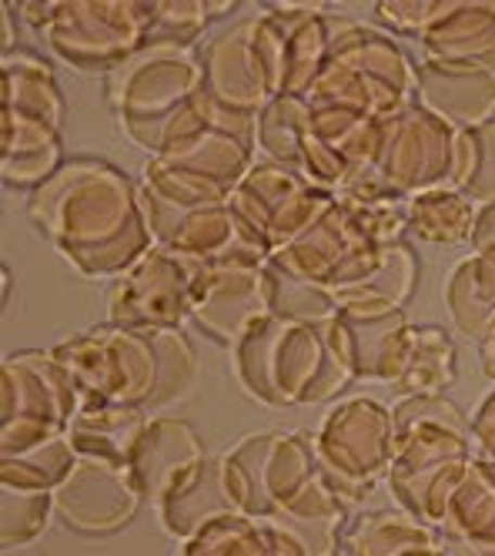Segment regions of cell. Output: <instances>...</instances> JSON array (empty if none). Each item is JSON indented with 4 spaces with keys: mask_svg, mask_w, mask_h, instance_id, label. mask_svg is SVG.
I'll use <instances>...</instances> for the list:
<instances>
[{
    "mask_svg": "<svg viewBox=\"0 0 495 556\" xmlns=\"http://www.w3.org/2000/svg\"><path fill=\"white\" fill-rule=\"evenodd\" d=\"M30 222L85 275L131 271L151 249L141 191L114 165L77 157L58 168L27 202Z\"/></svg>",
    "mask_w": 495,
    "mask_h": 556,
    "instance_id": "6da1fadb",
    "label": "cell"
},
{
    "mask_svg": "<svg viewBox=\"0 0 495 556\" xmlns=\"http://www.w3.org/2000/svg\"><path fill=\"white\" fill-rule=\"evenodd\" d=\"M51 352L80 406H161L194 376V349L178 329L135 332L107 323Z\"/></svg>",
    "mask_w": 495,
    "mask_h": 556,
    "instance_id": "7a4b0ae2",
    "label": "cell"
},
{
    "mask_svg": "<svg viewBox=\"0 0 495 556\" xmlns=\"http://www.w3.org/2000/svg\"><path fill=\"white\" fill-rule=\"evenodd\" d=\"M111 104L135 144L154 157L172 154L201 131L241 122L204 85L201 58L185 48H144L111 74Z\"/></svg>",
    "mask_w": 495,
    "mask_h": 556,
    "instance_id": "3957f363",
    "label": "cell"
},
{
    "mask_svg": "<svg viewBox=\"0 0 495 556\" xmlns=\"http://www.w3.org/2000/svg\"><path fill=\"white\" fill-rule=\"evenodd\" d=\"M234 366L244 386L268 406L332 400L358 376L342 315L325 323L265 315L234 342Z\"/></svg>",
    "mask_w": 495,
    "mask_h": 556,
    "instance_id": "277c9868",
    "label": "cell"
},
{
    "mask_svg": "<svg viewBox=\"0 0 495 556\" xmlns=\"http://www.w3.org/2000/svg\"><path fill=\"white\" fill-rule=\"evenodd\" d=\"M416 85L419 67H411L392 37L339 17L332 51L305 101L318 111H342L365 122H392L416 108Z\"/></svg>",
    "mask_w": 495,
    "mask_h": 556,
    "instance_id": "5b68a950",
    "label": "cell"
},
{
    "mask_svg": "<svg viewBox=\"0 0 495 556\" xmlns=\"http://www.w3.org/2000/svg\"><path fill=\"white\" fill-rule=\"evenodd\" d=\"M4 67V117H0V141L4 157L0 172L11 188H40L61 168V125L64 98L51 67L27 54L14 51L0 58Z\"/></svg>",
    "mask_w": 495,
    "mask_h": 556,
    "instance_id": "8992f818",
    "label": "cell"
},
{
    "mask_svg": "<svg viewBox=\"0 0 495 556\" xmlns=\"http://www.w3.org/2000/svg\"><path fill=\"white\" fill-rule=\"evenodd\" d=\"M284 17L265 11L228 27L201 51L204 85L212 98L234 114L258 117L284 98Z\"/></svg>",
    "mask_w": 495,
    "mask_h": 556,
    "instance_id": "52a82bcc",
    "label": "cell"
},
{
    "mask_svg": "<svg viewBox=\"0 0 495 556\" xmlns=\"http://www.w3.org/2000/svg\"><path fill=\"white\" fill-rule=\"evenodd\" d=\"M462 172V131L426 108H408L385 125L376 168L358 178L376 181L389 194L416 198L435 188H456ZM348 188V185H345Z\"/></svg>",
    "mask_w": 495,
    "mask_h": 556,
    "instance_id": "ba28073f",
    "label": "cell"
},
{
    "mask_svg": "<svg viewBox=\"0 0 495 556\" xmlns=\"http://www.w3.org/2000/svg\"><path fill=\"white\" fill-rule=\"evenodd\" d=\"M228 202L241 225L252 231V238L271 258L281 249L299 242L315 222L332 212L339 194L312 185L308 178L284 165L262 162L252 165V172L241 178Z\"/></svg>",
    "mask_w": 495,
    "mask_h": 556,
    "instance_id": "9c48e42d",
    "label": "cell"
},
{
    "mask_svg": "<svg viewBox=\"0 0 495 556\" xmlns=\"http://www.w3.org/2000/svg\"><path fill=\"white\" fill-rule=\"evenodd\" d=\"M80 403L54 352H21L4 363V456L67 432Z\"/></svg>",
    "mask_w": 495,
    "mask_h": 556,
    "instance_id": "30bf717a",
    "label": "cell"
},
{
    "mask_svg": "<svg viewBox=\"0 0 495 556\" xmlns=\"http://www.w3.org/2000/svg\"><path fill=\"white\" fill-rule=\"evenodd\" d=\"M318 463L342 500H361L395 459V422L371 400L342 403L315 440Z\"/></svg>",
    "mask_w": 495,
    "mask_h": 556,
    "instance_id": "8fae6325",
    "label": "cell"
},
{
    "mask_svg": "<svg viewBox=\"0 0 495 556\" xmlns=\"http://www.w3.org/2000/svg\"><path fill=\"white\" fill-rule=\"evenodd\" d=\"M58 58L80 71H117L148 45L144 4H54L45 27Z\"/></svg>",
    "mask_w": 495,
    "mask_h": 556,
    "instance_id": "7c38bea8",
    "label": "cell"
},
{
    "mask_svg": "<svg viewBox=\"0 0 495 556\" xmlns=\"http://www.w3.org/2000/svg\"><path fill=\"white\" fill-rule=\"evenodd\" d=\"M191 315L218 342H238L258 319L271 315L268 262L228 258L194 268Z\"/></svg>",
    "mask_w": 495,
    "mask_h": 556,
    "instance_id": "4fadbf2b",
    "label": "cell"
},
{
    "mask_svg": "<svg viewBox=\"0 0 495 556\" xmlns=\"http://www.w3.org/2000/svg\"><path fill=\"white\" fill-rule=\"evenodd\" d=\"M191 278L194 265L154 245L114 286L107 305L111 323L135 332L178 329L185 315H191Z\"/></svg>",
    "mask_w": 495,
    "mask_h": 556,
    "instance_id": "5bb4252c",
    "label": "cell"
},
{
    "mask_svg": "<svg viewBox=\"0 0 495 556\" xmlns=\"http://www.w3.org/2000/svg\"><path fill=\"white\" fill-rule=\"evenodd\" d=\"M416 282L419 255L408 242H395L358 249L325 292L345 319H385L416 295Z\"/></svg>",
    "mask_w": 495,
    "mask_h": 556,
    "instance_id": "9a60e30c",
    "label": "cell"
},
{
    "mask_svg": "<svg viewBox=\"0 0 495 556\" xmlns=\"http://www.w3.org/2000/svg\"><path fill=\"white\" fill-rule=\"evenodd\" d=\"M141 493L128 469L80 459L54 486V513L80 533H114L135 516Z\"/></svg>",
    "mask_w": 495,
    "mask_h": 556,
    "instance_id": "2e32d148",
    "label": "cell"
},
{
    "mask_svg": "<svg viewBox=\"0 0 495 556\" xmlns=\"http://www.w3.org/2000/svg\"><path fill=\"white\" fill-rule=\"evenodd\" d=\"M204 466H208V456H204L194 429L181 419H157L148 422L141 435L131 480L141 493V503L168 506L198 480Z\"/></svg>",
    "mask_w": 495,
    "mask_h": 556,
    "instance_id": "e0dca14e",
    "label": "cell"
},
{
    "mask_svg": "<svg viewBox=\"0 0 495 556\" xmlns=\"http://www.w3.org/2000/svg\"><path fill=\"white\" fill-rule=\"evenodd\" d=\"M416 104L456 131H475L495 117V74L426 61L419 64Z\"/></svg>",
    "mask_w": 495,
    "mask_h": 556,
    "instance_id": "ac0fdd59",
    "label": "cell"
},
{
    "mask_svg": "<svg viewBox=\"0 0 495 556\" xmlns=\"http://www.w3.org/2000/svg\"><path fill=\"white\" fill-rule=\"evenodd\" d=\"M365 245H371V242L355 228L345 205L335 202V208L328 212L321 222H315L299 242L281 249L268 262L278 265L281 271H288L292 278H299V282L328 289L335 282V275L342 271V265Z\"/></svg>",
    "mask_w": 495,
    "mask_h": 556,
    "instance_id": "d6986e66",
    "label": "cell"
},
{
    "mask_svg": "<svg viewBox=\"0 0 495 556\" xmlns=\"http://www.w3.org/2000/svg\"><path fill=\"white\" fill-rule=\"evenodd\" d=\"M429 61L495 74V4H445L439 21L422 34Z\"/></svg>",
    "mask_w": 495,
    "mask_h": 556,
    "instance_id": "ffe728a7",
    "label": "cell"
},
{
    "mask_svg": "<svg viewBox=\"0 0 495 556\" xmlns=\"http://www.w3.org/2000/svg\"><path fill=\"white\" fill-rule=\"evenodd\" d=\"M144 429H148V419L141 416V409L80 406L67 426V443L80 459H101L107 466L131 472Z\"/></svg>",
    "mask_w": 495,
    "mask_h": 556,
    "instance_id": "44dd1931",
    "label": "cell"
},
{
    "mask_svg": "<svg viewBox=\"0 0 495 556\" xmlns=\"http://www.w3.org/2000/svg\"><path fill=\"white\" fill-rule=\"evenodd\" d=\"M181 556H308L305 546L275 523H252L241 513H218L201 523Z\"/></svg>",
    "mask_w": 495,
    "mask_h": 556,
    "instance_id": "7402d4cb",
    "label": "cell"
},
{
    "mask_svg": "<svg viewBox=\"0 0 495 556\" xmlns=\"http://www.w3.org/2000/svg\"><path fill=\"white\" fill-rule=\"evenodd\" d=\"M345 319V315H342ZM355 372L365 379L398 382L416 339V326L405 323V312L385 315V319H345Z\"/></svg>",
    "mask_w": 495,
    "mask_h": 556,
    "instance_id": "603a6c76",
    "label": "cell"
},
{
    "mask_svg": "<svg viewBox=\"0 0 495 556\" xmlns=\"http://www.w3.org/2000/svg\"><path fill=\"white\" fill-rule=\"evenodd\" d=\"M445 305L459 332L479 345L495 332V262L469 255L445 282Z\"/></svg>",
    "mask_w": 495,
    "mask_h": 556,
    "instance_id": "cb8c5ba5",
    "label": "cell"
},
{
    "mask_svg": "<svg viewBox=\"0 0 495 556\" xmlns=\"http://www.w3.org/2000/svg\"><path fill=\"white\" fill-rule=\"evenodd\" d=\"M475 202L459 188H435L408 198V231H416L435 245H459L472 238L475 228Z\"/></svg>",
    "mask_w": 495,
    "mask_h": 556,
    "instance_id": "d4e9b609",
    "label": "cell"
},
{
    "mask_svg": "<svg viewBox=\"0 0 495 556\" xmlns=\"http://www.w3.org/2000/svg\"><path fill=\"white\" fill-rule=\"evenodd\" d=\"M352 556H411L419 549H439L435 527L411 520L405 513H368L345 536Z\"/></svg>",
    "mask_w": 495,
    "mask_h": 556,
    "instance_id": "484cf974",
    "label": "cell"
},
{
    "mask_svg": "<svg viewBox=\"0 0 495 556\" xmlns=\"http://www.w3.org/2000/svg\"><path fill=\"white\" fill-rule=\"evenodd\" d=\"M456 379V345L439 326H419L402 379L395 382L405 395H435Z\"/></svg>",
    "mask_w": 495,
    "mask_h": 556,
    "instance_id": "4316f807",
    "label": "cell"
},
{
    "mask_svg": "<svg viewBox=\"0 0 495 556\" xmlns=\"http://www.w3.org/2000/svg\"><path fill=\"white\" fill-rule=\"evenodd\" d=\"M148 45L144 48H188L212 17L234 11V4H144Z\"/></svg>",
    "mask_w": 495,
    "mask_h": 556,
    "instance_id": "83f0119b",
    "label": "cell"
},
{
    "mask_svg": "<svg viewBox=\"0 0 495 556\" xmlns=\"http://www.w3.org/2000/svg\"><path fill=\"white\" fill-rule=\"evenodd\" d=\"M456 188L472 202H495V122L462 131V172Z\"/></svg>",
    "mask_w": 495,
    "mask_h": 556,
    "instance_id": "f1b7e54d",
    "label": "cell"
},
{
    "mask_svg": "<svg viewBox=\"0 0 495 556\" xmlns=\"http://www.w3.org/2000/svg\"><path fill=\"white\" fill-rule=\"evenodd\" d=\"M17 490L24 496L21 509L11 500H4V546L8 549L40 536L48 513L54 509V493H48V490H24V486H17Z\"/></svg>",
    "mask_w": 495,
    "mask_h": 556,
    "instance_id": "f546056e",
    "label": "cell"
},
{
    "mask_svg": "<svg viewBox=\"0 0 495 556\" xmlns=\"http://www.w3.org/2000/svg\"><path fill=\"white\" fill-rule=\"evenodd\" d=\"M445 11V4H439V0H429V4H376V14L385 27L392 30H402V34H416L422 37L435 21L439 14Z\"/></svg>",
    "mask_w": 495,
    "mask_h": 556,
    "instance_id": "4dcf8cb0",
    "label": "cell"
},
{
    "mask_svg": "<svg viewBox=\"0 0 495 556\" xmlns=\"http://www.w3.org/2000/svg\"><path fill=\"white\" fill-rule=\"evenodd\" d=\"M472 443L482 450L479 463L495 472V392L488 395L485 406L479 409V416L472 422Z\"/></svg>",
    "mask_w": 495,
    "mask_h": 556,
    "instance_id": "1f68e13d",
    "label": "cell"
},
{
    "mask_svg": "<svg viewBox=\"0 0 495 556\" xmlns=\"http://www.w3.org/2000/svg\"><path fill=\"white\" fill-rule=\"evenodd\" d=\"M469 242H472L475 255L495 262V202H488V205L479 208L475 228H472V238H469Z\"/></svg>",
    "mask_w": 495,
    "mask_h": 556,
    "instance_id": "d6a6232c",
    "label": "cell"
},
{
    "mask_svg": "<svg viewBox=\"0 0 495 556\" xmlns=\"http://www.w3.org/2000/svg\"><path fill=\"white\" fill-rule=\"evenodd\" d=\"M11 4H0V27H4V45H0V58L14 54L17 41H14V21H11Z\"/></svg>",
    "mask_w": 495,
    "mask_h": 556,
    "instance_id": "836d02e7",
    "label": "cell"
},
{
    "mask_svg": "<svg viewBox=\"0 0 495 556\" xmlns=\"http://www.w3.org/2000/svg\"><path fill=\"white\" fill-rule=\"evenodd\" d=\"M482 363H485V372L495 376V332L482 342Z\"/></svg>",
    "mask_w": 495,
    "mask_h": 556,
    "instance_id": "e575fe53",
    "label": "cell"
},
{
    "mask_svg": "<svg viewBox=\"0 0 495 556\" xmlns=\"http://www.w3.org/2000/svg\"><path fill=\"white\" fill-rule=\"evenodd\" d=\"M8 299H11V268L4 265V305H8Z\"/></svg>",
    "mask_w": 495,
    "mask_h": 556,
    "instance_id": "d590c367",
    "label": "cell"
},
{
    "mask_svg": "<svg viewBox=\"0 0 495 556\" xmlns=\"http://www.w3.org/2000/svg\"><path fill=\"white\" fill-rule=\"evenodd\" d=\"M411 556H445L442 549H419V553H411Z\"/></svg>",
    "mask_w": 495,
    "mask_h": 556,
    "instance_id": "8d00e7d4",
    "label": "cell"
}]
</instances>
